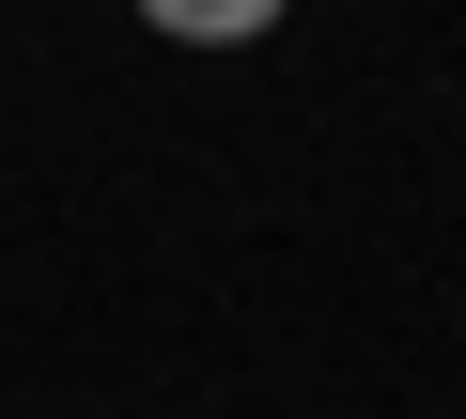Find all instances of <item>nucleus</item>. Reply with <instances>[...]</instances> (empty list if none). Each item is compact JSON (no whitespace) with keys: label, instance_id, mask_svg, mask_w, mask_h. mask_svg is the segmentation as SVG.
I'll list each match as a JSON object with an SVG mask.
<instances>
[{"label":"nucleus","instance_id":"1","mask_svg":"<svg viewBox=\"0 0 466 419\" xmlns=\"http://www.w3.org/2000/svg\"><path fill=\"white\" fill-rule=\"evenodd\" d=\"M280 16H296V0H140L156 47H265Z\"/></svg>","mask_w":466,"mask_h":419}]
</instances>
